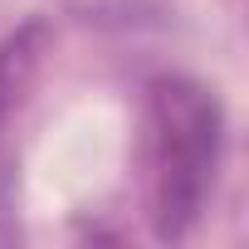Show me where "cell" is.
<instances>
[{"instance_id":"cell-1","label":"cell","mask_w":249,"mask_h":249,"mask_svg":"<svg viewBox=\"0 0 249 249\" xmlns=\"http://www.w3.org/2000/svg\"><path fill=\"white\" fill-rule=\"evenodd\" d=\"M225 157V107L196 78H157L147 93V220L157 239H186L205 215Z\"/></svg>"},{"instance_id":"cell-2","label":"cell","mask_w":249,"mask_h":249,"mask_svg":"<svg viewBox=\"0 0 249 249\" xmlns=\"http://www.w3.org/2000/svg\"><path fill=\"white\" fill-rule=\"evenodd\" d=\"M39 59H44V25H25L5 49H0V142H5L15 112L30 98V83L39 73Z\"/></svg>"}]
</instances>
